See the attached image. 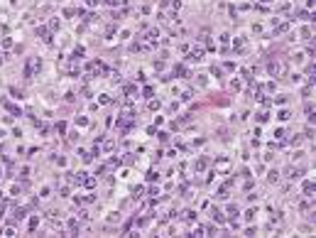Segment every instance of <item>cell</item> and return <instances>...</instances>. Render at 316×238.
I'll return each mask as SVG.
<instances>
[{
    "label": "cell",
    "instance_id": "cell-1",
    "mask_svg": "<svg viewBox=\"0 0 316 238\" xmlns=\"http://www.w3.org/2000/svg\"><path fill=\"white\" fill-rule=\"evenodd\" d=\"M287 177L294 182V179H299V177H301V170H294V167H289V170H287Z\"/></svg>",
    "mask_w": 316,
    "mask_h": 238
},
{
    "label": "cell",
    "instance_id": "cell-2",
    "mask_svg": "<svg viewBox=\"0 0 316 238\" xmlns=\"http://www.w3.org/2000/svg\"><path fill=\"white\" fill-rule=\"evenodd\" d=\"M267 71H270L272 76H277V74H280V71H282V67H280V64H277V62H272V64L267 67Z\"/></svg>",
    "mask_w": 316,
    "mask_h": 238
},
{
    "label": "cell",
    "instance_id": "cell-3",
    "mask_svg": "<svg viewBox=\"0 0 316 238\" xmlns=\"http://www.w3.org/2000/svg\"><path fill=\"white\" fill-rule=\"evenodd\" d=\"M314 192V184L311 182H304V194H311Z\"/></svg>",
    "mask_w": 316,
    "mask_h": 238
},
{
    "label": "cell",
    "instance_id": "cell-4",
    "mask_svg": "<svg viewBox=\"0 0 316 238\" xmlns=\"http://www.w3.org/2000/svg\"><path fill=\"white\" fill-rule=\"evenodd\" d=\"M213 219H216V221H218V223H223V221H225V216H223V214H221V211H213Z\"/></svg>",
    "mask_w": 316,
    "mask_h": 238
},
{
    "label": "cell",
    "instance_id": "cell-5",
    "mask_svg": "<svg viewBox=\"0 0 316 238\" xmlns=\"http://www.w3.org/2000/svg\"><path fill=\"white\" fill-rule=\"evenodd\" d=\"M0 64H2V54H0Z\"/></svg>",
    "mask_w": 316,
    "mask_h": 238
},
{
    "label": "cell",
    "instance_id": "cell-6",
    "mask_svg": "<svg viewBox=\"0 0 316 238\" xmlns=\"http://www.w3.org/2000/svg\"><path fill=\"white\" fill-rule=\"evenodd\" d=\"M262 2H270V0H262Z\"/></svg>",
    "mask_w": 316,
    "mask_h": 238
}]
</instances>
